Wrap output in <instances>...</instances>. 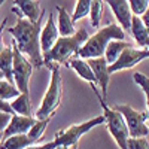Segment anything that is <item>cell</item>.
Wrapping results in <instances>:
<instances>
[{"label":"cell","instance_id":"obj_1","mask_svg":"<svg viewBox=\"0 0 149 149\" xmlns=\"http://www.w3.org/2000/svg\"><path fill=\"white\" fill-rule=\"evenodd\" d=\"M15 14H17V22L15 26L8 27V33L12 36V42L15 43L18 51L30 61L34 69H39L45 66L43 55L40 51V40H39L42 26H43L42 24L43 18H40L37 22L33 24L18 12H15Z\"/></svg>","mask_w":149,"mask_h":149},{"label":"cell","instance_id":"obj_2","mask_svg":"<svg viewBox=\"0 0 149 149\" xmlns=\"http://www.w3.org/2000/svg\"><path fill=\"white\" fill-rule=\"evenodd\" d=\"M112 40H125V31H124L118 24H107V26L98 29L94 34L90 36L78 54L74 57L82 58V60H93V58H100L104 55V51L107 45Z\"/></svg>","mask_w":149,"mask_h":149},{"label":"cell","instance_id":"obj_3","mask_svg":"<svg viewBox=\"0 0 149 149\" xmlns=\"http://www.w3.org/2000/svg\"><path fill=\"white\" fill-rule=\"evenodd\" d=\"M90 39V33L85 27H81L73 36L69 37H60L58 42L55 43V46L51 49L46 57H43V63L48 69H51L52 64H63V63H69V60L73 58L78 54V51L81 49V46Z\"/></svg>","mask_w":149,"mask_h":149},{"label":"cell","instance_id":"obj_4","mask_svg":"<svg viewBox=\"0 0 149 149\" xmlns=\"http://www.w3.org/2000/svg\"><path fill=\"white\" fill-rule=\"evenodd\" d=\"M91 88L95 94V97L98 98V103L102 106L103 110V116H104V124L107 127L109 134L113 137V140L116 142V145L119 146V149H127V143L130 139V134H128V128H127V124L124 116L119 113V112L115 107H110L107 104V100L102 97V94L98 93L97 90V85H91Z\"/></svg>","mask_w":149,"mask_h":149},{"label":"cell","instance_id":"obj_5","mask_svg":"<svg viewBox=\"0 0 149 149\" xmlns=\"http://www.w3.org/2000/svg\"><path fill=\"white\" fill-rule=\"evenodd\" d=\"M51 79H49V85L43 94L42 103L34 112L36 119H46L55 115V110L61 104V95H63V81H61L60 74V66L52 64L51 66Z\"/></svg>","mask_w":149,"mask_h":149},{"label":"cell","instance_id":"obj_6","mask_svg":"<svg viewBox=\"0 0 149 149\" xmlns=\"http://www.w3.org/2000/svg\"><path fill=\"white\" fill-rule=\"evenodd\" d=\"M100 124H104V116L103 115L94 116V118L85 121V122H81V124H73V125H70L64 130L57 131L52 142L57 148H66V149L74 148L76 149L79 140L84 137V136L88 131H91L93 128H95L97 125H100Z\"/></svg>","mask_w":149,"mask_h":149},{"label":"cell","instance_id":"obj_7","mask_svg":"<svg viewBox=\"0 0 149 149\" xmlns=\"http://www.w3.org/2000/svg\"><path fill=\"white\" fill-rule=\"evenodd\" d=\"M113 107L125 119L130 137H134V139L148 137L149 139V125H148V113L146 112L136 110L130 104H116Z\"/></svg>","mask_w":149,"mask_h":149},{"label":"cell","instance_id":"obj_8","mask_svg":"<svg viewBox=\"0 0 149 149\" xmlns=\"http://www.w3.org/2000/svg\"><path fill=\"white\" fill-rule=\"evenodd\" d=\"M12 52H14V64H12V78L14 84L21 94H30V79L33 74V64L24 57L15 43L12 42Z\"/></svg>","mask_w":149,"mask_h":149},{"label":"cell","instance_id":"obj_9","mask_svg":"<svg viewBox=\"0 0 149 149\" xmlns=\"http://www.w3.org/2000/svg\"><path fill=\"white\" fill-rule=\"evenodd\" d=\"M148 58H149V49L130 46L119 55V58L113 64L109 66V73L112 74V73H116V72L133 69L134 66H137L139 63H142L143 60H148Z\"/></svg>","mask_w":149,"mask_h":149},{"label":"cell","instance_id":"obj_10","mask_svg":"<svg viewBox=\"0 0 149 149\" xmlns=\"http://www.w3.org/2000/svg\"><path fill=\"white\" fill-rule=\"evenodd\" d=\"M60 39V33H58V29H57V21L54 18L52 14H49L46 17V21L42 26V31H40V51H42V55L46 57L51 49L55 46V43L58 42Z\"/></svg>","mask_w":149,"mask_h":149},{"label":"cell","instance_id":"obj_11","mask_svg":"<svg viewBox=\"0 0 149 149\" xmlns=\"http://www.w3.org/2000/svg\"><path fill=\"white\" fill-rule=\"evenodd\" d=\"M88 64L93 69V73L95 76V84L100 86V94L104 100H107V90H109V81H110V73H109V64L104 60V57L100 58H93L86 60Z\"/></svg>","mask_w":149,"mask_h":149},{"label":"cell","instance_id":"obj_12","mask_svg":"<svg viewBox=\"0 0 149 149\" xmlns=\"http://www.w3.org/2000/svg\"><path fill=\"white\" fill-rule=\"evenodd\" d=\"M106 3L109 5L110 10L113 12V17L118 22V26L124 31H128L133 21V14L128 5V0H109Z\"/></svg>","mask_w":149,"mask_h":149},{"label":"cell","instance_id":"obj_13","mask_svg":"<svg viewBox=\"0 0 149 149\" xmlns=\"http://www.w3.org/2000/svg\"><path fill=\"white\" fill-rule=\"evenodd\" d=\"M15 6L12 8V10L21 14L26 19H29L30 22H37L40 18H43L45 12L40 8V3L36 2V0H17L14 2Z\"/></svg>","mask_w":149,"mask_h":149},{"label":"cell","instance_id":"obj_14","mask_svg":"<svg viewBox=\"0 0 149 149\" xmlns=\"http://www.w3.org/2000/svg\"><path fill=\"white\" fill-rule=\"evenodd\" d=\"M36 118L31 116H19V115H12L10 122L8 124L6 130L3 131V140L10 137V136H19V134H27L30 128L34 125Z\"/></svg>","mask_w":149,"mask_h":149},{"label":"cell","instance_id":"obj_15","mask_svg":"<svg viewBox=\"0 0 149 149\" xmlns=\"http://www.w3.org/2000/svg\"><path fill=\"white\" fill-rule=\"evenodd\" d=\"M67 66L72 70L76 72V74H78L81 79H84L85 82H88L91 85H97L95 84V76H94V73H93V69H91V66L88 64V61H86V60L73 57V58L69 60Z\"/></svg>","mask_w":149,"mask_h":149},{"label":"cell","instance_id":"obj_16","mask_svg":"<svg viewBox=\"0 0 149 149\" xmlns=\"http://www.w3.org/2000/svg\"><path fill=\"white\" fill-rule=\"evenodd\" d=\"M57 10V29L60 33V37H69L73 36L74 33V24L72 21V17L63 6H55Z\"/></svg>","mask_w":149,"mask_h":149},{"label":"cell","instance_id":"obj_17","mask_svg":"<svg viewBox=\"0 0 149 149\" xmlns=\"http://www.w3.org/2000/svg\"><path fill=\"white\" fill-rule=\"evenodd\" d=\"M130 31H131V36L134 37L136 43L139 45V48L149 49V33H148L146 27L143 26V22L139 17H133Z\"/></svg>","mask_w":149,"mask_h":149},{"label":"cell","instance_id":"obj_18","mask_svg":"<svg viewBox=\"0 0 149 149\" xmlns=\"http://www.w3.org/2000/svg\"><path fill=\"white\" fill-rule=\"evenodd\" d=\"M130 46H133V43H130L127 40H112L107 45L106 51H104V55H103L104 60L107 61V64L109 66L113 64L115 61L119 58V55L125 51L127 48H130Z\"/></svg>","mask_w":149,"mask_h":149},{"label":"cell","instance_id":"obj_19","mask_svg":"<svg viewBox=\"0 0 149 149\" xmlns=\"http://www.w3.org/2000/svg\"><path fill=\"white\" fill-rule=\"evenodd\" d=\"M10 107L14 110L15 115L19 116H33V109H31V102H30V94H19L15 100H12Z\"/></svg>","mask_w":149,"mask_h":149},{"label":"cell","instance_id":"obj_20","mask_svg":"<svg viewBox=\"0 0 149 149\" xmlns=\"http://www.w3.org/2000/svg\"><path fill=\"white\" fill-rule=\"evenodd\" d=\"M31 145H36V143L27 134H19V136H10V137L2 140L0 149H27Z\"/></svg>","mask_w":149,"mask_h":149},{"label":"cell","instance_id":"obj_21","mask_svg":"<svg viewBox=\"0 0 149 149\" xmlns=\"http://www.w3.org/2000/svg\"><path fill=\"white\" fill-rule=\"evenodd\" d=\"M12 64H14V52H12V46H9V48H5L3 51L0 52V72L5 74L6 81L14 84V78H12Z\"/></svg>","mask_w":149,"mask_h":149},{"label":"cell","instance_id":"obj_22","mask_svg":"<svg viewBox=\"0 0 149 149\" xmlns=\"http://www.w3.org/2000/svg\"><path fill=\"white\" fill-rule=\"evenodd\" d=\"M52 118V116H51ZM51 118H46V119H36L34 125L30 128V131L27 133V136L34 142V143H39V140L43 137V134L48 128V124L51 121Z\"/></svg>","mask_w":149,"mask_h":149},{"label":"cell","instance_id":"obj_23","mask_svg":"<svg viewBox=\"0 0 149 149\" xmlns=\"http://www.w3.org/2000/svg\"><path fill=\"white\" fill-rule=\"evenodd\" d=\"M133 79L134 82L137 84V86L142 90L143 95H145V103H146V113H148V125H149V78L146 74L140 73V72H136L133 74Z\"/></svg>","mask_w":149,"mask_h":149},{"label":"cell","instance_id":"obj_24","mask_svg":"<svg viewBox=\"0 0 149 149\" xmlns=\"http://www.w3.org/2000/svg\"><path fill=\"white\" fill-rule=\"evenodd\" d=\"M21 93L18 91V88L9 81L6 79H0V98L5 102L9 100H15Z\"/></svg>","mask_w":149,"mask_h":149},{"label":"cell","instance_id":"obj_25","mask_svg":"<svg viewBox=\"0 0 149 149\" xmlns=\"http://www.w3.org/2000/svg\"><path fill=\"white\" fill-rule=\"evenodd\" d=\"M90 9H91V0H78L74 10H73V15H72L73 24L85 18L86 15H90Z\"/></svg>","mask_w":149,"mask_h":149},{"label":"cell","instance_id":"obj_26","mask_svg":"<svg viewBox=\"0 0 149 149\" xmlns=\"http://www.w3.org/2000/svg\"><path fill=\"white\" fill-rule=\"evenodd\" d=\"M103 17V2L100 0H91V9H90V19L93 27H100Z\"/></svg>","mask_w":149,"mask_h":149},{"label":"cell","instance_id":"obj_27","mask_svg":"<svg viewBox=\"0 0 149 149\" xmlns=\"http://www.w3.org/2000/svg\"><path fill=\"white\" fill-rule=\"evenodd\" d=\"M133 17H143L149 9V0H130L128 2Z\"/></svg>","mask_w":149,"mask_h":149},{"label":"cell","instance_id":"obj_28","mask_svg":"<svg viewBox=\"0 0 149 149\" xmlns=\"http://www.w3.org/2000/svg\"><path fill=\"white\" fill-rule=\"evenodd\" d=\"M127 149H149V139L148 137H130L127 143Z\"/></svg>","mask_w":149,"mask_h":149},{"label":"cell","instance_id":"obj_29","mask_svg":"<svg viewBox=\"0 0 149 149\" xmlns=\"http://www.w3.org/2000/svg\"><path fill=\"white\" fill-rule=\"evenodd\" d=\"M10 118H12V115L5 113V112H0V133H3L6 130L8 124L10 122Z\"/></svg>","mask_w":149,"mask_h":149},{"label":"cell","instance_id":"obj_30","mask_svg":"<svg viewBox=\"0 0 149 149\" xmlns=\"http://www.w3.org/2000/svg\"><path fill=\"white\" fill-rule=\"evenodd\" d=\"M0 112H5V113H9V115H15L12 107H10V103L2 100V98H0Z\"/></svg>","mask_w":149,"mask_h":149},{"label":"cell","instance_id":"obj_31","mask_svg":"<svg viewBox=\"0 0 149 149\" xmlns=\"http://www.w3.org/2000/svg\"><path fill=\"white\" fill-rule=\"evenodd\" d=\"M27 149H57V146L54 145V142H49V143H42V145L36 143V145L29 146Z\"/></svg>","mask_w":149,"mask_h":149},{"label":"cell","instance_id":"obj_32","mask_svg":"<svg viewBox=\"0 0 149 149\" xmlns=\"http://www.w3.org/2000/svg\"><path fill=\"white\" fill-rule=\"evenodd\" d=\"M6 24H8V18H5V19H3V22L0 24V52H2L3 49L6 48V46L3 45V31H5V27H6Z\"/></svg>","mask_w":149,"mask_h":149},{"label":"cell","instance_id":"obj_33","mask_svg":"<svg viewBox=\"0 0 149 149\" xmlns=\"http://www.w3.org/2000/svg\"><path fill=\"white\" fill-rule=\"evenodd\" d=\"M140 19H142V22H143V26L146 27L148 33H149V10L146 12V14H145L143 17H140Z\"/></svg>","mask_w":149,"mask_h":149},{"label":"cell","instance_id":"obj_34","mask_svg":"<svg viewBox=\"0 0 149 149\" xmlns=\"http://www.w3.org/2000/svg\"><path fill=\"white\" fill-rule=\"evenodd\" d=\"M2 140H3V133H0V143H2Z\"/></svg>","mask_w":149,"mask_h":149},{"label":"cell","instance_id":"obj_35","mask_svg":"<svg viewBox=\"0 0 149 149\" xmlns=\"http://www.w3.org/2000/svg\"><path fill=\"white\" fill-rule=\"evenodd\" d=\"M0 79H5V74H3L2 72H0Z\"/></svg>","mask_w":149,"mask_h":149},{"label":"cell","instance_id":"obj_36","mask_svg":"<svg viewBox=\"0 0 149 149\" xmlns=\"http://www.w3.org/2000/svg\"><path fill=\"white\" fill-rule=\"evenodd\" d=\"M2 5H3V2H2V0H0V6H2Z\"/></svg>","mask_w":149,"mask_h":149},{"label":"cell","instance_id":"obj_37","mask_svg":"<svg viewBox=\"0 0 149 149\" xmlns=\"http://www.w3.org/2000/svg\"><path fill=\"white\" fill-rule=\"evenodd\" d=\"M57 149H66V148H57Z\"/></svg>","mask_w":149,"mask_h":149},{"label":"cell","instance_id":"obj_38","mask_svg":"<svg viewBox=\"0 0 149 149\" xmlns=\"http://www.w3.org/2000/svg\"><path fill=\"white\" fill-rule=\"evenodd\" d=\"M148 10H149V9H148Z\"/></svg>","mask_w":149,"mask_h":149}]
</instances>
